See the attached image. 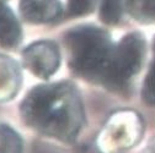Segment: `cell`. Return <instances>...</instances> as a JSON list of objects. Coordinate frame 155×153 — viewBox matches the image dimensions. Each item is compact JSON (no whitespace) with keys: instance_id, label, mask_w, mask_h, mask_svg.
I'll use <instances>...</instances> for the list:
<instances>
[{"instance_id":"cell-1","label":"cell","mask_w":155,"mask_h":153,"mask_svg":"<svg viewBox=\"0 0 155 153\" xmlns=\"http://www.w3.org/2000/svg\"><path fill=\"white\" fill-rule=\"evenodd\" d=\"M24 104L26 119L54 136H73L80 125L79 102L65 86L37 88Z\"/></svg>"},{"instance_id":"cell-2","label":"cell","mask_w":155,"mask_h":153,"mask_svg":"<svg viewBox=\"0 0 155 153\" xmlns=\"http://www.w3.org/2000/svg\"><path fill=\"white\" fill-rule=\"evenodd\" d=\"M67 42L74 70L85 77L105 82L114 49L108 36L97 27L84 26L73 30Z\"/></svg>"},{"instance_id":"cell-3","label":"cell","mask_w":155,"mask_h":153,"mask_svg":"<svg viewBox=\"0 0 155 153\" xmlns=\"http://www.w3.org/2000/svg\"><path fill=\"white\" fill-rule=\"evenodd\" d=\"M144 59V39L139 34H128L113 49L111 65L105 82L112 87H123L140 69Z\"/></svg>"},{"instance_id":"cell-4","label":"cell","mask_w":155,"mask_h":153,"mask_svg":"<svg viewBox=\"0 0 155 153\" xmlns=\"http://www.w3.org/2000/svg\"><path fill=\"white\" fill-rule=\"evenodd\" d=\"M59 50L52 42H37L24 52L26 67L38 77L47 79L59 66Z\"/></svg>"},{"instance_id":"cell-5","label":"cell","mask_w":155,"mask_h":153,"mask_svg":"<svg viewBox=\"0 0 155 153\" xmlns=\"http://www.w3.org/2000/svg\"><path fill=\"white\" fill-rule=\"evenodd\" d=\"M20 12L33 23L52 22L61 16L62 4L59 0H21Z\"/></svg>"},{"instance_id":"cell-6","label":"cell","mask_w":155,"mask_h":153,"mask_svg":"<svg viewBox=\"0 0 155 153\" xmlns=\"http://www.w3.org/2000/svg\"><path fill=\"white\" fill-rule=\"evenodd\" d=\"M22 32L17 18L8 5L0 3V45L15 48L20 44Z\"/></svg>"},{"instance_id":"cell-7","label":"cell","mask_w":155,"mask_h":153,"mask_svg":"<svg viewBox=\"0 0 155 153\" xmlns=\"http://www.w3.org/2000/svg\"><path fill=\"white\" fill-rule=\"evenodd\" d=\"M126 5L138 20H155V0H126Z\"/></svg>"},{"instance_id":"cell-8","label":"cell","mask_w":155,"mask_h":153,"mask_svg":"<svg viewBox=\"0 0 155 153\" xmlns=\"http://www.w3.org/2000/svg\"><path fill=\"white\" fill-rule=\"evenodd\" d=\"M122 14V0H102L100 16L105 23L114 25L120 21Z\"/></svg>"},{"instance_id":"cell-9","label":"cell","mask_w":155,"mask_h":153,"mask_svg":"<svg viewBox=\"0 0 155 153\" xmlns=\"http://www.w3.org/2000/svg\"><path fill=\"white\" fill-rule=\"evenodd\" d=\"M154 53H155V41H154ZM143 95H144V99L148 104L155 105V58L151 64L150 71L145 79Z\"/></svg>"},{"instance_id":"cell-10","label":"cell","mask_w":155,"mask_h":153,"mask_svg":"<svg viewBox=\"0 0 155 153\" xmlns=\"http://www.w3.org/2000/svg\"><path fill=\"white\" fill-rule=\"evenodd\" d=\"M95 0H69V8L71 14L83 15L91 10Z\"/></svg>"}]
</instances>
